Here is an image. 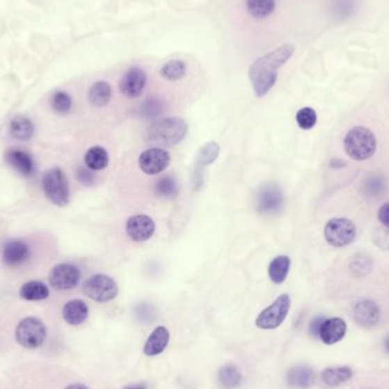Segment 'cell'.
Segmentation results:
<instances>
[{
	"instance_id": "1",
	"label": "cell",
	"mask_w": 389,
	"mask_h": 389,
	"mask_svg": "<svg viewBox=\"0 0 389 389\" xmlns=\"http://www.w3.org/2000/svg\"><path fill=\"white\" fill-rule=\"evenodd\" d=\"M293 45H283L265 56L256 59L249 69V79L257 97H264L277 82L278 70L293 56Z\"/></svg>"
},
{
	"instance_id": "2",
	"label": "cell",
	"mask_w": 389,
	"mask_h": 389,
	"mask_svg": "<svg viewBox=\"0 0 389 389\" xmlns=\"http://www.w3.org/2000/svg\"><path fill=\"white\" fill-rule=\"evenodd\" d=\"M188 125L180 118H168L154 122L147 130V141L161 147L177 146L184 141Z\"/></svg>"
},
{
	"instance_id": "3",
	"label": "cell",
	"mask_w": 389,
	"mask_h": 389,
	"mask_svg": "<svg viewBox=\"0 0 389 389\" xmlns=\"http://www.w3.org/2000/svg\"><path fill=\"white\" fill-rule=\"evenodd\" d=\"M344 148L349 157L354 161H367L377 150V141L374 132L365 127H354L346 134Z\"/></svg>"
},
{
	"instance_id": "4",
	"label": "cell",
	"mask_w": 389,
	"mask_h": 389,
	"mask_svg": "<svg viewBox=\"0 0 389 389\" xmlns=\"http://www.w3.org/2000/svg\"><path fill=\"white\" fill-rule=\"evenodd\" d=\"M44 193L54 205L64 207L70 203L69 181L59 168L48 170L42 179Z\"/></svg>"
},
{
	"instance_id": "5",
	"label": "cell",
	"mask_w": 389,
	"mask_h": 389,
	"mask_svg": "<svg viewBox=\"0 0 389 389\" xmlns=\"http://www.w3.org/2000/svg\"><path fill=\"white\" fill-rule=\"evenodd\" d=\"M47 336L44 322L35 317L23 319L15 329L16 340L24 349H33L42 345Z\"/></svg>"
},
{
	"instance_id": "6",
	"label": "cell",
	"mask_w": 389,
	"mask_h": 389,
	"mask_svg": "<svg viewBox=\"0 0 389 389\" xmlns=\"http://www.w3.org/2000/svg\"><path fill=\"white\" fill-rule=\"evenodd\" d=\"M290 305H292V301L289 295L283 294L279 296L271 305L265 308L257 315L255 320L256 327L263 331H273L280 327L289 313Z\"/></svg>"
},
{
	"instance_id": "7",
	"label": "cell",
	"mask_w": 389,
	"mask_h": 389,
	"mask_svg": "<svg viewBox=\"0 0 389 389\" xmlns=\"http://www.w3.org/2000/svg\"><path fill=\"white\" fill-rule=\"evenodd\" d=\"M84 293L95 302H111L118 296V283L106 274H95L84 281Z\"/></svg>"
},
{
	"instance_id": "8",
	"label": "cell",
	"mask_w": 389,
	"mask_h": 389,
	"mask_svg": "<svg viewBox=\"0 0 389 389\" xmlns=\"http://www.w3.org/2000/svg\"><path fill=\"white\" fill-rule=\"evenodd\" d=\"M356 228L345 218L331 219L324 227V238L333 247H345L354 241Z\"/></svg>"
},
{
	"instance_id": "9",
	"label": "cell",
	"mask_w": 389,
	"mask_h": 389,
	"mask_svg": "<svg viewBox=\"0 0 389 389\" xmlns=\"http://www.w3.org/2000/svg\"><path fill=\"white\" fill-rule=\"evenodd\" d=\"M81 272L78 267L70 263H61L51 269L49 274L50 286L56 290H70L78 286Z\"/></svg>"
},
{
	"instance_id": "10",
	"label": "cell",
	"mask_w": 389,
	"mask_h": 389,
	"mask_svg": "<svg viewBox=\"0 0 389 389\" xmlns=\"http://www.w3.org/2000/svg\"><path fill=\"white\" fill-rule=\"evenodd\" d=\"M171 163V155L168 150L163 148H150L139 156L138 164L143 173L148 175H156L166 171Z\"/></svg>"
},
{
	"instance_id": "11",
	"label": "cell",
	"mask_w": 389,
	"mask_h": 389,
	"mask_svg": "<svg viewBox=\"0 0 389 389\" xmlns=\"http://www.w3.org/2000/svg\"><path fill=\"white\" fill-rule=\"evenodd\" d=\"M125 232L134 243H143L153 237L155 222L148 215H134L125 224Z\"/></svg>"
},
{
	"instance_id": "12",
	"label": "cell",
	"mask_w": 389,
	"mask_h": 389,
	"mask_svg": "<svg viewBox=\"0 0 389 389\" xmlns=\"http://www.w3.org/2000/svg\"><path fill=\"white\" fill-rule=\"evenodd\" d=\"M283 205V195L276 184H265L257 195V211L261 214H273L280 211Z\"/></svg>"
},
{
	"instance_id": "13",
	"label": "cell",
	"mask_w": 389,
	"mask_h": 389,
	"mask_svg": "<svg viewBox=\"0 0 389 389\" xmlns=\"http://www.w3.org/2000/svg\"><path fill=\"white\" fill-rule=\"evenodd\" d=\"M147 84V75L139 68H131L125 72L118 84L120 91L128 98H138L143 95Z\"/></svg>"
},
{
	"instance_id": "14",
	"label": "cell",
	"mask_w": 389,
	"mask_h": 389,
	"mask_svg": "<svg viewBox=\"0 0 389 389\" xmlns=\"http://www.w3.org/2000/svg\"><path fill=\"white\" fill-rule=\"evenodd\" d=\"M353 318L360 327H374L380 319L379 308L370 299L360 301L353 308Z\"/></svg>"
},
{
	"instance_id": "15",
	"label": "cell",
	"mask_w": 389,
	"mask_h": 389,
	"mask_svg": "<svg viewBox=\"0 0 389 389\" xmlns=\"http://www.w3.org/2000/svg\"><path fill=\"white\" fill-rule=\"evenodd\" d=\"M346 331H347V324L342 319H326L321 326L319 337L326 345H333L345 337Z\"/></svg>"
},
{
	"instance_id": "16",
	"label": "cell",
	"mask_w": 389,
	"mask_h": 389,
	"mask_svg": "<svg viewBox=\"0 0 389 389\" xmlns=\"http://www.w3.org/2000/svg\"><path fill=\"white\" fill-rule=\"evenodd\" d=\"M168 342H170V331H168V328L164 326L156 327L143 345V353L150 358L157 356L166 351Z\"/></svg>"
},
{
	"instance_id": "17",
	"label": "cell",
	"mask_w": 389,
	"mask_h": 389,
	"mask_svg": "<svg viewBox=\"0 0 389 389\" xmlns=\"http://www.w3.org/2000/svg\"><path fill=\"white\" fill-rule=\"evenodd\" d=\"M30 256V248L22 240H10L3 247V260L8 267H19Z\"/></svg>"
},
{
	"instance_id": "18",
	"label": "cell",
	"mask_w": 389,
	"mask_h": 389,
	"mask_svg": "<svg viewBox=\"0 0 389 389\" xmlns=\"http://www.w3.org/2000/svg\"><path fill=\"white\" fill-rule=\"evenodd\" d=\"M89 308L81 299H72L63 308V318L71 326H79L87 320Z\"/></svg>"
},
{
	"instance_id": "19",
	"label": "cell",
	"mask_w": 389,
	"mask_h": 389,
	"mask_svg": "<svg viewBox=\"0 0 389 389\" xmlns=\"http://www.w3.org/2000/svg\"><path fill=\"white\" fill-rule=\"evenodd\" d=\"M290 387L295 389H308L315 383V371L308 365H297L290 369L287 374Z\"/></svg>"
},
{
	"instance_id": "20",
	"label": "cell",
	"mask_w": 389,
	"mask_h": 389,
	"mask_svg": "<svg viewBox=\"0 0 389 389\" xmlns=\"http://www.w3.org/2000/svg\"><path fill=\"white\" fill-rule=\"evenodd\" d=\"M10 134L16 141H28L35 134V127L26 116H15L10 123Z\"/></svg>"
},
{
	"instance_id": "21",
	"label": "cell",
	"mask_w": 389,
	"mask_h": 389,
	"mask_svg": "<svg viewBox=\"0 0 389 389\" xmlns=\"http://www.w3.org/2000/svg\"><path fill=\"white\" fill-rule=\"evenodd\" d=\"M7 162L12 168H15L16 171L19 172L21 175H25V177L32 175L33 168H35L31 156L25 153L23 150H10L7 153Z\"/></svg>"
},
{
	"instance_id": "22",
	"label": "cell",
	"mask_w": 389,
	"mask_h": 389,
	"mask_svg": "<svg viewBox=\"0 0 389 389\" xmlns=\"http://www.w3.org/2000/svg\"><path fill=\"white\" fill-rule=\"evenodd\" d=\"M290 264H292V261L287 255H279L274 257L270 262L268 268L269 278L271 279L272 283L280 285L286 280L287 276L289 273Z\"/></svg>"
},
{
	"instance_id": "23",
	"label": "cell",
	"mask_w": 389,
	"mask_h": 389,
	"mask_svg": "<svg viewBox=\"0 0 389 389\" xmlns=\"http://www.w3.org/2000/svg\"><path fill=\"white\" fill-rule=\"evenodd\" d=\"M112 98V87L106 81H98L91 86L88 100L93 106H106Z\"/></svg>"
},
{
	"instance_id": "24",
	"label": "cell",
	"mask_w": 389,
	"mask_h": 389,
	"mask_svg": "<svg viewBox=\"0 0 389 389\" xmlns=\"http://www.w3.org/2000/svg\"><path fill=\"white\" fill-rule=\"evenodd\" d=\"M84 163L91 171H100L109 166V153L104 147H91L84 155Z\"/></svg>"
},
{
	"instance_id": "25",
	"label": "cell",
	"mask_w": 389,
	"mask_h": 389,
	"mask_svg": "<svg viewBox=\"0 0 389 389\" xmlns=\"http://www.w3.org/2000/svg\"><path fill=\"white\" fill-rule=\"evenodd\" d=\"M19 295H21L22 299H26V301L35 302V301H44V299H48L50 292L48 289V287L44 283L32 280L25 283L21 287Z\"/></svg>"
},
{
	"instance_id": "26",
	"label": "cell",
	"mask_w": 389,
	"mask_h": 389,
	"mask_svg": "<svg viewBox=\"0 0 389 389\" xmlns=\"http://www.w3.org/2000/svg\"><path fill=\"white\" fill-rule=\"evenodd\" d=\"M353 372L349 367H328L322 372V381H324L327 386L337 387L345 383L352 378Z\"/></svg>"
},
{
	"instance_id": "27",
	"label": "cell",
	"mask_w": 389,
	"mask_h": 389,
	"mask_svg": "<svg viewBox=\"0 0 389 389\" xmlns=\"http://www.w3.org/2000/svg\"><path fill=\"white\" fill-rule=\"evenodd\" d=\"M247 10L255 19H265L276 8V0H247Z\"/></svg>"
},
{
	"instance_id": "28",
	"label": "cell",
	"mask_w": 389,
	"mask_h": 389,
	"mask_svg": "<svg viewBox=\"0 0 389 389\" xmlns=\"http://www.w3.org/2000/svg\"><path fill=\"white\" fill-rule=\"evenodd\" d=\"M219 381L223 388H237L241 383V374L235 365H224L219 371Z\"/></svg>"
},
{
	"instance_id": "29",
	"label": "cell",
	"mask_w": 389,
	"mask_h": 389,
	"mask_svg": "<svg viewBox=\"0 0 389 389\" xmlns=\"http://www.w3.org/2000/svg\"><path fill=\"white\" fill-rule=\"evenodd\" d=\"M187 73V66L180 59H172L166 63L161 69V75L168 81H177L184 78Z\"/></svg>"
},
{
	"instance_id": "30",
	"label": "cell",
	"mask_w": 389,
	"mask_h": 389,
	"mask_svg": "<svg viewBox=\"0 0 389 389\" xmlns=\"http://www.w3.org/2000/svg\"><path fill=\"white\" fill-rule=\"evenodd\" d=\"M155 191L157 196L163 198H175L179 193L177 180L171 175H163L156 181Z\"/></svg>"
},
{
	"instance_id": "31",
	"label": "cell",
	"mask_w": 389,
	"mask_h": 389,
	"mask_svg": "<svg viewBox=\"0 0 389 389\" xmlns=\"http://www.w3.org/2000/svg\"><path fill=\"white\" fill-rule=\"evenodd\" d=\"M219 154H220V147L218 143L214 141L206 143L197 156V164L200 166H209L218 159Z\"/></svg>"
},
{
	"instance_id": "32",
	"label": "cell",
	"mask_w": 389,
	"mask_h": 389,
	"mask_svg": "<svg viewBox=\"0 0 389 389\" xmlns=\"http://www.w3.org/2000/svg\"><path fill=\"white\" fill-rule=\"evenodd\" d=\"M318 121L317 112L312 107H303L296 114V122L302 130H311Z\"/></svg>"
},
{
	"instance_id": "33",
	"label": "cell",
	"mask_w": 389,
	"mask_h": 389,
	"mask_svg": "<svg viewBox=\"0 0 389 389\" xmlns=\"http://www.w3.org/2000/svg\"><path fill=\"white\" fill-rule=\"evenodd\" d=\"M51 107L58 114L69 113L72 109V100L64 91H56L51 97Z\"/></svg>"
},
{
	"instance_id": "34",
	"label": "cell",
	"mask_w": 389,
	"mask_h": 389,
	"mask_svg": "<svg viewBox=\"0 0 389 389\" xmlns=\"http://www.w3.org/2000/svg\"><path fill=\"white\" fill-rule=\"evenodd\" d=\"M349 267H351V270L355 276L362 277V276H365L370 272L372 263H371L370 257H367V255H363V254H358V255L353 257Z\"/></svg>"
},
{
	"instance_id": "35",
	"label": "cell",
	"mask_w": 389,
	"mask_h": 389,
	"mask_svg": "<svg viewBox=\"0 0 389 389\" xmlns=\"http://www.w3.org/2000/svg\"><path fill=\"white\" fill-rule=\"evenodd\" d=\"M363 188H365V191L367 196H379L380 193H383V190L386 188V182L383 180V177L372 175V177H369L365 181Z\"/></svg>"
},
{
	"instance_id": "36",
	"label": "cell",
	"mask_w": 389,
	"mask_h": 389,
	"mask_svg": "<svg viewBox=\"0 0 389 389\" xmlns=\"http://www.w3.org/2000/svg\"><path fill=\"white\" fill-rule=\"evenodd\" d=\"M355 0H333V10L342 19L352 15L355 10Z\"/></svg>"
},
{
	"instance_id": "37",
	"label": "cell",
	"mask_w": 389,
	"mask_h": 389,
	"mask_svg": "<svg viewBox=\"0 0 389 389\" xmlns=\"http://www.w3.org/2000/svg\"><path fill=\"white\" fill-rule=\"evenodd\" d=\"M374 243L383 251H389V228H379L374 231Z\"/></svg>"
},
{
	"instance_id": "38",
	"label": "cell",
	"mask_w": 389,
	"mask_h": 389,
	"mask_svg": "<svg viewBox=\"0 0 389 389\" xmlns=\"http://www.w3.org/2000/svg\"><path fill=\"white\" fill-rule=\"evenodd\" d=\"M77 177L78 180L84 184H91L94 181V175H91L90 168H79L77 171Z\"/></svg>"
},
{
	"instance_id": "39",
	"label": "cell",
	"mask_w": 389,
	"mask_h": 389,
	"mask_svg": "<svg viewBox=\"0 0 389 389\" xmlns=\"http://www.w3.org/2000/svg\"><path fill=\"white\" fill-rule=\"evenodd\" d=\"M378 219L383 227L389 228V202L385 203L379 209Z\"/></svg>"
},
{
	"instance_id": "40",
	"label": "cell",
	"mask_w": 389,
	"mask_h": 389,
	"mask_svg": "<svg viewBox=\"0 0 389 389\" xmlns=\"http://www.w3.org/2000/svg\"><path fill=\"white\" fill-rule=\"evenodd\" d=\"M326 319L322 318V317H318L315 318V320H312L311 324H310V333H311L312 336L319 337L320 335L321 326L324 324V321Z\"/></svg>"
},
{
	"instance_id": "41",
	"label": "cell",
	"mask_w": 389,
	"mask_h": 389,
	"mask_svg": "<svg viewBox=\"0 0 389 389\" xmlns=\"http://www.w3.org/2000/svg\"><path fill=\"white\" fill-rule=\"evenodd\" d=\"M331 166L333 168H342V166H345V163L340 161V159H331Z\"/></svg>"
},
{
	"instance_id": "42",
	"label": "cell",
	"mask_w": 389,
	"mask_h": 389,
	"mask_svg": "<svg viewBox=\"0 0 389 389\" xmlns=\"http://www.w3.org/2000/svg\"><path fill=\"white\" fill-rule=\"evenodd\" d=\"M65 389H90L89 387L86 386V385H82V383H74V385H71V386L66 387Z\"/></svg>"
},
{
	"instance_id": "43",
	"label": "cell",
	"mask_w": 389,
	"mask_h": 389,
	"mask_svg": "<svg viewBox=\"0 0 389 389\" xmlns=\"http://www.w3.org/2000/svg\"><path fill=\"white\" fill-rule=\"evenodd\" d=\"M123 389H147L145 383H138V385H132V386L125 387Z\"/></svg>"
},
{
	"instance_id": "44",
	"label": "cell",
	"mask_w": 389,
	"mask_h": 389,
	"mask_svg": "<svg viewBox=\"0 0 389 389\" xmlns=\"http://www.w3.org/2000/svg\"><path fill=\"white\" fill-rule=\"evenodd\" d=\"M385 346H386V349L387 351H388L389 353V336L388 338H387L386 340V344H385Z\"/></svg>"
}]
</instances>
